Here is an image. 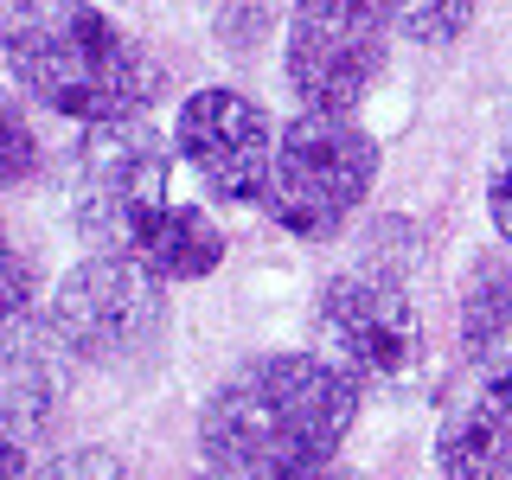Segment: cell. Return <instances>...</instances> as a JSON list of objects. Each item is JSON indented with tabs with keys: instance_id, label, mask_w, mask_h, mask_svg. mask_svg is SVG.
Here are the masks:
<instances>
[{
	"instance_id": "obj_1",
	"label": "cell",
	"mask_w": 512,
	"mask_h": 480,
	"mask_svg": "<svg viewBox=\"0 0 512 480\" xmlns=\"http://www.w3.org/2000/svg\"><path fill=\"white\" fill-rule=\"evenodd\" d=\"M359 423V372L314 352L237 365L199 410V455L224 480H282L327 468Z\"/></svg>"
},
{
	"instance_id": "obj_2",
	"label": "cell",
	"mask_w": 512,
	"mask_h": 480,
	"mask_svg": "<svg viewBox=\"0 0 512 480\" xmlns=\"http://www.w3.org/2000/svg\"><path fill=\"white\" fill-rule=\"evenodd\" d=\"M0 71L84 128L160 96V64L90 0H0Z\"/></svg>"
},
{
	"instance_id": "obj_3",
	"label": "cell",
	"mask_w": 512,
	"mask_h": 480,
	"mask_svg": "<svg viewBox=\"0 0 512 480\" xmlns=\"http://www.w3.org/2000/svg\"><path fill=\"white\" fill-rule=\"evenodd\" d=\"M378 186V141L352 116L333 109H301L295 122L276 128V160H269V218L288 237H340L359 205Z\"/></svg>"
},
{
	"instance_id": "obj_4",
	"label": "cell",
	"mask_w": 512,
	"mask_h": 480,
	"mask_svg": "<svg viewBox=\"0 0 512 480\" xmlns=\"http://www.w3.org/2000/svg\"><path fill=\"white\" fill-rule=\"evenodd\" d=\"M45 333L84 365H135L148 359L167 333V282L154 276L141 256L96 250L77 269H64L45 308Z\"/></svg>"
},
{
	"instance_id": "obj_5",
	"label": "cell",
	"mask_w": 512,
	"mask_h": 480,
	"mask_svg": "<svg viewBox=\"0 0 512 480\" xmlns=\"http://www.w3.org/2000/svg\"><path fill=\"white\" fill-rule=\"evenodd\" d=\"M167 135L148 128L141 116H116V122H90V135L77 141L71 160V218L96 250H122L135 256L148 224L167 212Z\"/></svg>"
},
{
	"instance_id": "obj_6",
	"label": "cell",
	"mask_w": 512,
	"mask_h": 480,
	"mask_svg": "<svg viewBox=\"0 0 512 480\" xmlns=\"http://www.w3.org/2000/svg\"><path fill=\"white\" fill-rule=\"evenodd\" d=\"M391 7L384 0H295L288 13V90L301 109L352 116L378 90L391 58Z\"/></svg>"
},
{
	"instance_id": "obj_7",
	"label": "cell",
	"mask_w": 512,
	"mask_h": 480,
	"mask_svg": "<svg viewBox=\"0 0 512 480\" xmlns=\"http://www.w3.org/2000/svg\"><path fill=\"white\" fill-rule=\"evenodd\" d=\"M320 333L359 378H404L423 352V314L397 269H340L320 288Z\"/></svg>"
},
{
	"instance_id": "obj_8",
	"label": "cell",
	"mask_w": 512,
	"mask_h": 480,
	"mask_svg": "<svg viewBox=\"0 0 512 480\" xmlns=\"http://www.w3.org/2000/svg\"><path fill=\"white\" fill-rule=\"evenodd\" d=\"M173 148L218 199L256 205L269 192V160H276V122L244 90H192L173 122Z\"/></svg>"
},
{
	"instance_id": "obj_9",
	"label": "cell",
	"mask_w": 512,
	"mask_h": 480,
	"mask_svg": "<svg viewBox=\"0 0 512 480\" xmlns=\"http://www.w3.org/2000/svg\"><path fill=\"white\" fill-rule=\"evenodd\" d=\"M461 359L468 384L512 397V269L480 263L468 295H461Z\"/></svg>"
},
{
	"instance_id": "obj_10",
	"label": "cell",
	"mask_w": 512,
	"mask_h": 480,
	"mask_svg": "<svg viewBox=\"0 0 512 480\" xmlns=\"http://www.w3.org/2000/svg\"><path fill=\"white\" fill-rule=\"evenodd\" d=\"M442 474L512 480V397L468 384L442 423Z\"/></svg>"
},
{
	"instance_id": "obj_11",
	"label": "cell",
	"mask_w": 512,
	"mask_h": 480,
	"mask_svg": "<svg viewBox=\"0 0 512 480\" xmlns=\"http://www.w3.org/2000/svg\"><path fill=\"white\" fill-rule=\"evenodd\" d=\"M135 256L160 282H199L224 263V231L205 218V205H167V212L148 224V237H141Z\"/></svg>"
},
{
	"instance_id": "obj_12",
	"label": "cell",
	"mask_w": 512,
	"mask_h": 480,
	"mask_svg": "<svg viewBox=\"0 0 512 480\" xmlns=\"http://www.w3.org/2000/svg\"><path fill=\"white\" fill-rule=\"evenodd\" d=\"M199 7H205V20H212L218 45L231 58H250L282 20V0H199Z\"/></svg>"
},
{
	"instance_id": "obj_13",
	"label": "cell",
	"mask_w": 512,
	"mask_h": 480,
	"mask_svg": "<svg viewBox=\"0 0 512 480\" xmlns=\"http://www.w3.org/2000/svg\"><path fill=\"white\" fill-rule=\"evenodd\" d=\"M391 26L416 45H448L474 26V0H384Z\"/></svg>"
},
{
	"instance_id": "obj_14",
	"label": "cell",
	"mask_w": 512,
	"mask_h": 480,
	"mask_svg": "<svg viewBox=\"0 0 512 480\" xmlns=\"http://www.w3.org/2000/svg\"><path fill=\"white\" fill-rule=\"evenodd\" d=\"M32 173H39V135H32V122L0 96V192L26 186Z\"/></svg>"
},
{
	"instance_id": "obj_15",
	"label": "cell",
	"mask_w": 512,
	"mask_h": 480,
	"mask_svg": "<svg viewBox=\"0 0 512 480\" xmlns=\"http://www.w3.org/2000/svg\"><path fill=\"white\" fill-rule=\"evenodd\" d=\"M26 308H32V263H26V250L13 244V231L0 224V333Z\"/></svg>"
},
{
	"instance_id": "obj_16",
	"label": "cell",
	"mask_w": 512,
	"mask_h": 480,
	"mask_svg": "<svg viewBox=\"0 0 512 480\" xmlns=\"http://www.w3.org/2000/svg\"><path fill=\"white\" fill-rule=\"evenodd\" d=\"M32 480H128V468L109 455V448H71V455L32 468Z\"/></svg>"
},
{
	"instance_id": "obj_17",
	"label": "cell",
	"mask_w": 512,
	"mask_h": 480,
	"mask_svg": "<svg viewBox=\"0 0 512 480\" xmlns=\"http://www.w3.org/2000/svg\"><path fill=\"white\" fill-rule=\"evenodd\" d=\"M487 212H493V231H500V237H506V250H512V135H506L500 160H493V180H487Z\"/></svg>"
},
{
	"instance_id": "obj_18",
	"label": "cell",
	"mask_w": 512,
	"mask_h": 480,
	"mask_svg": "<svg viewBox=\"0 0 512 480\" xmlns=\"http://www.w3.org/2000/svg\"><path fill=\"white\" fill-rule=\"evenodd\" d=\"M32 442L13 416H0V480H32Z\"/></svg>"
},
{
	"instance_id": "obj_19",
	"label": "cell",
	"mask_w": 512,
	"mask_h": 480,
	"mask_svg": "<svg viewBox=\"0 0 512 480\" xmlns=\"http://www.w3.org/2000/svg\"><path fill=\"white\" fill-rule=\"evenodd\" d=\"M212 480H224V474H212ZM282 480H365L359 468H340V461H327V468H308V474H282Z\"/></svg>"
},
{
	"instance_id": "obj_20",
	"label": "cell",
	"mask_w": 512,
	"mask_h": 480,
	"mask_svg": "<svg viewBox=\"0 0 512 480\" xmlns=\"http://www.w3.org/2000/svg\"><path fill=\"white\" fill-rule=\"evenodd\" d=\"M442 480H468V474H442Z\"/></svg>"
}]
</instances>
